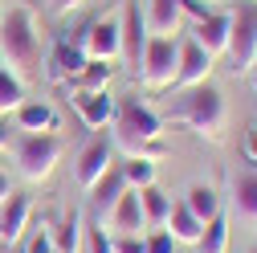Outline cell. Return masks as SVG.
Instances as JSON below:
<instances>
[{
	"label": "cell",
	"mask_w": 257,
	"mask_h": 253,
	"mask_svg": "<svg viewBox=\"0 0 257 253\" xmlns=\"http://www.w3.org/2000/svg\"><path fill=\"white\" fill-rule=\"evenodd\" d=\"M176 66H180V41L176 37H147L143 57H139V78L147 90H168L176 86Z\"/></svg>",
	"instance_id": "5"
},
{
	"label": "cell",
	"mask_w": 257,
	"mask_h": 253,
	"mask_svg": "<svg viewBox=\"0 0 257 253\" xmlns=\"http://www.w3.org/2000/svg\"><path fill=\"white\" fill-rule=\"evenodd\" d=\"M0 147H9V126H0Z\"/></svg>",
	"instance_id": "37"
},
{
	"label": "cell",
	"mask_w": 257,
	"mask_h": 253,
	"mask_svg": "<svg viewBox=\"0 0 257 253\" xmlns=\"http://www.w3.org/2000/svg\"><path fill=\"white\" fill-rule=\"evenodd\" d=\"M212 53H204L196 41H180V66H176V86L180 90H188V86H204L208 78H212Z\"/></svg>",
	"instance_id": "10"
},
{
	"label": "cell",
	"mask_w": 257,
	"mask_h": 253,
	"mask_svg": "<svg viewBox=\"0 0 257 253\" xmlns=\"http://www.w3.org/2000/svg\"><path fill=\"white\" fill-rule=\"evenodd\" d=\"M241 151H245V160H249V164H257V122L245 131V139H241Z\"/></svg>",
	"instance_id": "32"
},
{
	"label": "cell",
	"mask_w": 257,
	"mask_h": 253,
	"mask_svg": "<svg viewBox=\"0 0 257 253\" xmlns=\"http://www.w3.org/2000/svg\"><path fill=\"white\" fill-rule=\"evenodd\" d=\"M86 253H114V241L102 225H86Z\"/></svg>",
	"instance_id": "28"
},
{
	"label": "cell",
	"mask_w": 257,
	"mask_h": 253,
	"mask_svg": "<svg viewBox=\"0 0 257 253\" xmlns=\"http://www.w3.org/2000/svg\"><path fill=\"white\" fill-rule=\"evenodd\" d=\"M114 126H118V143L131 155H147V160H155V155L147 151L159 139V114L155 110H147L143 102H122L118 114H114Z\"/></svg>",
	"instance_id": "3"
},
{
	"label": "cell",
	"mask_w": 257,
	"mask_h": 253,
	"mask_svg": "<svg viewBox=\"0 0 257 253\" xmlns=\"http://www.w3.org/2000/svg\"><path fill=\"white\" fill-rule=\"evenodd\" d=\"M86 70V53L78 41H57L53 53L45 57V78L49 82H74Z\"/></svg>",
	"instance_id": "13"
},
{
	"label": "cell",
	"mask_w": 257,
	"mask_h": 253,
	"mask_svg": "<svg viewBox=\"0 0 257 253\" xmlns=\"http://www.w3.org/2000/svg\"><path fill=\"white\" fill-rule=\"evenodd\" d=\"M245 74H249V86H253V94H257V61H253V66H249Z\"/></svg>",
	"instance_id": "36"
},
{
	"label": "cell",
	"mask_w": 257,
	"mask_h": 253,
	"mask_svg": "<svg viewBox=\"0 0 257 253\" xmlns=\"http://www.w3.org/2000/svg\"><path fill=\"white\" fill-rule=\"evenodd\" d=\"M0 17H5V9H0Z\"/></svg>",
	"instance_id": "38"
},
{
	"label": "cell",
	"mask_w": 257,
	"mask_h": 253,
	"mask_svg": "<svg viewBox=\"0 0 257 253\" xmlns=\"http://www.w3.org/2000/svg\"><path fill=\"white\" fill-rule=\"evenodd\" d=\"M139 192V208H143V229H164L168 225V212H172V196L164 192L159 184H147V188H135Z\"/></svg>",
	"instance_id": "18"
},
{
	"label": "cell",
	"mask_w": 257,
	"mask_h": 253,
	"mask_svg": "<svg viewBox=\"0 0 257 253\" xmlns=\"http://www.w3.org/2000/svg\"><path fill=\"white\" fill-rule=\"evenodd\" d=\"M74 94V106H78V114H82V122L86 126H106V122H114V114H118V102H114V94L110 90H94V94H82V90H70Z\"/></svg>",
	"instance_id": "11"
},
{
	"label": "cell",
	"mask_w": 257,
	"mask_h": 253,
	"mask_svg": "<svg viewBox=\"0 0 257 253\" xmlns=\"http://www.w3.org/2000/svg\"><path fill=\"white\" fill-rule=\"evenodd\" d=\"M208 5H212V0H208Z\"/></svg>",
	"instance_id": "42"
},
{
	"label": "cell",
	"mask_w": 257,
	"mask_h": 253,
	"mask_svg": "<svg viewBox=\"0 0 257 253\" xmlns=\"http://www.w3.org/2000/svg\"><path fill=\"white\" fill-rule=\"evenodd\" d=\"M21 102H25V86H21V78H17L13 70H5V66H0V114L17 110Z\"/></svg>",
	"instance_id": "27"
},
{
	"label": "cell",
	"mask_w": 257,
	"mask_h": 253,
	"mask_svg": "<svg viewBox=\"0 0 257 253\" xmlns=\"http://www.w3.org/2000/svg\"><path fill=\"white\" fill-rule=\"evenodd\" d=\"M180 9H184V17H196V21H204V17L212 13L208 0H180Z\"/></svg>",
	"instance_id": "31"
},
{
	"label": "cell",
	"mask_w": 257,
	"mask_h": 253,
	"mask_svg": "<svg viewBox=\"0 0 257 253\" xmlns=\"http://www.w3.org/2000/svg\"><path fill=\"white\" fill-rule=\"evenodd\" d=\"M82 245H86V216L70 212L53 229V253H82Z\"/></svg>",
	"instance_id": "22"
},
{
	"label": "cell",
	"mask_w": 257,
	"mask_h": 253,
	"mask_svg": "<svg viewBox=\"0 0 257 253\" xmlns=\"http://www.w3.org/2000/svg\"><path fill=\"white\" fill-rule=\"evenodd\" d=\"M164 229L172 233L176 245H196V241H200V229H204V220L192 216V208H188L184 200H172V212H168V225H164Z\"/></svg>",
	"instance_id": "19"
},
{
	"label": "cell",
	"mask_w": 257,
	"mask_h": 253,
	"mask_svg": "<svg viewBox=\"0 0 257 253\" xmlns=\"http://www.w3.org/2000/svg\"><path fill=\"white\" fill-rule=\"evenodd\" d=\"M9 196H13V184H9V172H5V168H0V204H5Z\"/></svg>",
	"instance_id": "35"
},
{
	"label": "cell",
	"mask_w": 257,
	"mask_h": 253,
	"mask_svg": "<svg viewBox=\"0 0 257 253\" xmlns=\"http://www.w3.org/2000/svg\"><path fill=\"white\" fill-rule=\"evenodd\" d=\"M143 245H147V253H176V241H172V233H168V229H155Z\"/></svg>",
	"instance_id": "30"
},
{
	"label": "cell",
	"mask_w": 257,
	"mask_h": 253,
	"mask_svg": "<svg viewBox=\"0 0 257 253\" xmlns=\"http://www.w3.org/2000/svg\"><path fill=\"white\" fill-rule=\"evenodd\" d=\"M118 168H122L126 188H147V184H155V160H147V155H131V160L118 164Z\"/></svg>",
	"instance_id": "26"
},
{
	"label": "cell",
	"mask_w": 257,
	"mask_h": 253,
	"mask_svg": "<svg viewBox=\"0 0 257 253\" xmlns=\"http://www.w3.org/2000/svg\"><path fill=\"white\" fill-rule=\"evenodd\" d=\"M233 208L241 212V220H249L257 229V172L233 176Z\"/></svg>",
	"instance_id": "20"
},
{
	"label": "cell",
	"mask_w": 257,
	"mask_h": 253,
	"mask_svg": "<svg viewBox=\"0 0 257 253\" xmlns=\"http://www.w3.org/2000/svg\"><path fill=\"white\" fill-rule=\"evenodd\" d=\"M86 0H49V9L57 13V17H66V13H74V9H82Z\"/></svg>",
	"instance_id": "34"
},
{
	"label": "cell",
	"mask_w": 257,
	"mask_h": 253,
	"mask_svg": "<svg viewBox=\"0 0 257 253\" xmlns=\"http://www.w3.org/2000/svg\"><path fill=\"white\" fill-rule=\"evenodd\" d=\"M118 21H122V57L139 70V57H143V45H147V21L139 13V0H126Z\"/></svg>",
	"instance_id": "14"
},
{
	"label": "cell",
	"mask_w": 257,
	"mask_h": 253,
	"mask_svg": "<svg viewBox=\"0 0 257 253\" xmlns=\"http://www.w3.org/2000/svg\"><path fill=\"white\" fill-rule=\"evenodd\" d=\"M172 118L188 122L192 131L204 135V139H220L224 135V122H229V102H224V94L212 82L188 86L176 98V106H172Z\"/></svg>",
	"instance_id": "2"
},
{
	"label": "cell",
	"mask_w": 257,
	"mask_h": 253,
	"mask_svg": "<svg viewBox=\"0 0 257 253\" xmlns=\"http://www.w3.org/2000/svg\"><path fill=\"white\" fill-rule=\"evenodd\" d=\"M17 253H25V249H17Z\"/></svg>",
	"instance_id": "40"
},
{
	"label": "cell",
	"mask_w": 257,
	"mask_h": 253,
	"mask_svg": "<svg viewBox=\"0 0 257 253\" xmlns=\"http://www.w3.org/2000/svg\"><path fill=\"white\" fill-rule=\"evenodd\" d=\"M61 160V139L53 131H41V135H21L17 139V168L29 184H41L53 176Z\"/></svg>",
	"instance_id": "4"
},
{
	"label": "cell",
	"mask_w": 257,
	"mask_h": 253,
	"mask_svg": "<svg viewBox=\"0 0 257 253\" xmlns=\"http://www.w3.org/2000/svg\"><path fill=\"white\" fill-rule=\"evenodd\" d=\"M249 253H257V249H249Z\"/></svg>",
	"instance_id": "41"
},
{
	"label": "cell",
	"mask_w": 257,
	"mask_h": 253,
	"mask_svg": "<svg viewBox=\"0 0 257 253\" xmlns=\"http://www.w3.org/2000/svg\"><path fill=\"white\" fill-rule=\"evenodd\" d=\"M224 57H229L233 74H245L257 61V5H249V0H241L237 13H233V29H229V49H224Z\"/></svg>",
	"instance_id": "6"
},
{
	"label": "cell",
	"mask_w": 257,
	"mask_h": 253,
	"mask_svg": "<svg viewBox=\"0 0 257 253\" xmlns=\"http://www.w3.org/2000/svg\"><path fill=\"white\" fill-rule=\"evenodd\" d=\"M110 78H114V66H110V61H94V57H86V70L70 82V90H82V94L110 90Z\"/></svg>",
	"instance_id": "25"
},
{
	"label": "cell",
	"mask_w": 257,
	"mask_h": 253,
	"mask_svg": "<svg viewBox=\"0 0 257 253\" xmlns=\"http://www.w3.org/2000/svg\"><path fill=\"white\" fill-rule=\"evenodd\" d=\"M25 253H53V229L37 225V233H33V241L25 245Z\"/></svg>",
	"instance_id": "29"
},
{
	"label": "cell",
	"mask_w": 257,
	"mask_h": 253,
	"mask_svg": "<svg viewBox=\"0 0 257 253\" xmlns=\"http://www.w3.org/2000/svg\"><path fill=\"white\" fill-rule=\"evenodd\" d=\"M180 200L192 208V216H196V220H212V216L220 212V196H216L212 184H192Z\"/></svg>",
	"instance_id": "24"
},
{
	"label": "cell",
	"mask_w": 257,
	"mask_h": 253,
	"mask_svg": "<svg viewBox=\"0 0 257 253\" xmlns=\"http://www.w3.org/2000/svg\"><path fill=\"white\" fill-rule=\"evenodd\" d=\"M122 192H126V180H122V168L114 164V168H106V176H102L98 184L90 188V200H94V208H98V212L106 216V212L114 208V200H118Z\"/></svg>",
	"instance_id": "21"
},
{
	"label": "cell",
	"mask_w": 257,
	"mask_h": 253,
	"mask_svg": "<svg viewBox=\"0 0 257 253\" xmlns=\"http://www.w3.org/2000/svg\"><path fill=\"white\" fill-rule=\"evenodd\" d=\"M229 29H233V13L229 9H212L204 21L192 25V41H196L204 53L220 57L224 49H229Z\"/></svg>",
	"instance_id": "9"
},
{
	"label": "cell",
	"mask_w": 257,
	"mask_h": 253,
	"mask_svg": "<svg viewBox=\"0 0 257 253\" xmlns=\"http://www.w3.org/2000/svg\"><path fill=\"white\" fill-rule=\"evenodd\" d=\"M249 5H257V0H249Z\"/></svg>",
	"instance_id": "39"
},
{
	"label": "cell",
	"mask_w": 257,
	"mask_h": 253,
	"mask_svg": "<svg viewBox=\"0 0 257 253\" xmlns=\"http://www.w3.org/2000/svg\"><path fill=\"white\" fill-rule=\"evenodd\" d=\"M78 45H82L86 57L118 66V61H122V21H114V17H98V21H90V25L82 29Z\"/></svg>",
	"instance_id": "7"
},
{
	"label": "cell",
	"mask_w": 257,
	"mask_h": 253,
	"mask_svg": "<svg viewBox=\"0 0 257 253\" xmlns=\"http://www.w3.org/2000/svg\"><path fill=\"white\" fill-rule=\"evenodd\" d=\"M29 220H33V200L25 192H13L5 204H0V241L5 245H17L29 229Z\"/></svg>",
	"instance_id": "12"
},
{
	"label": "cell",
	"mask_w": 257,
	"mask_h": 253,
	"mask_svg": "<svg viewBox=\"0 0 257 253\" xmlns=\"http://www.w3.org/2000/svg\"><path fill=\"white\" fill-rule=\"evenodd\" d=\"M0 57H5V66L17 78L37 70L41 37H37V17H33L29 5H13V9H5V17H0Z\"/></svg>",
	"instance_id": "1"
},
{
	"label": "cell",
	"mask_w": 257,
	"mask_h": 253,
	"mask_svg": "<svg viewBox=\"0 0 257 253\" xmlns=\"http://www.w3.org/2000/svg\"><path fill=\"white\" fill-rule=\"evenodd\" d=\"M229 216L216 212L212 220H204V229H200V241H196V253H229Z\"/></svg>",
	"instance_id": "23"
},
{
	"label": "cell",
	"mask_w": 257,
	"mask_h": 253,
	"mask_svg": "<svg viewBox=\"0 0 257 253\" xmlns=\"http://www.w3.org/2000/svg\"><path fill=\"white\" fill-rule=\"evenodd\" d=\"M106 168H114V143H110L106 135H98V139H90V143L78 151V160H74V180L90 192V188L106 176Z\"/></svg>",
	"instance_id": "8"
},
{
	"label": "cell",
	"mask_w": 257,
	"mask_h": 253,
	"mask_svg": "<svg viewBox=\"0 0 257 253\" xmlns=\"http://www.w3.org/2000/svg\"><path fill=\"white\" fill-rule=\"evenodd\" d=\"M143 21H147V37H176L184 9H180V0H147Z\"/></svg>",
	"instance_id": "15"
},
{
	"label": "cell",
	"mask_w": 257,
	"mask_h": 253,
	"mask_svg": "<svg viewBox=\"0 0 257 253\" xmlns=\"http://www.w3.org/2000/svg\"><path fill=\"white\" fill-rule=\"evenodd\" d=\"M114 253H147V245L131 233V237H118V241H114Z\"/></svg>",
	"instance_id": "33"
},
{
	"label": "cell",
	"mask_w": 257,
	"mask_h": 253,
	"mask_svg": "<svg viewBox=\"0 0 257 253\" xmlns=\"http://www.w3.org/2000/svg\"><path fill=\"white\" fill-rule=\"evenodd\" d=\"M106 225L118 237H131L135 229H143V208H139V192H135V188H126V192L114 200V208L106 212Z\"/></svg>",
	"instance_id": "16"
},
{
	"label": "cell",
	"mask_w": 257,
	"mask_h": 253,
	"mask_svg": "<svg viewBox=\"0 0 257 253\" xmlns=\"http://www.w3.org/2000/svg\"><path fill=\"white\" fill-rule=\"evenodd\" d=\"M17 126H21V131L25 135H41V131H57V110L49 106V102H41V98H33V102H21L17 110Z\"/></svg>",
	"instance_id": "17"
}]
</instances>
